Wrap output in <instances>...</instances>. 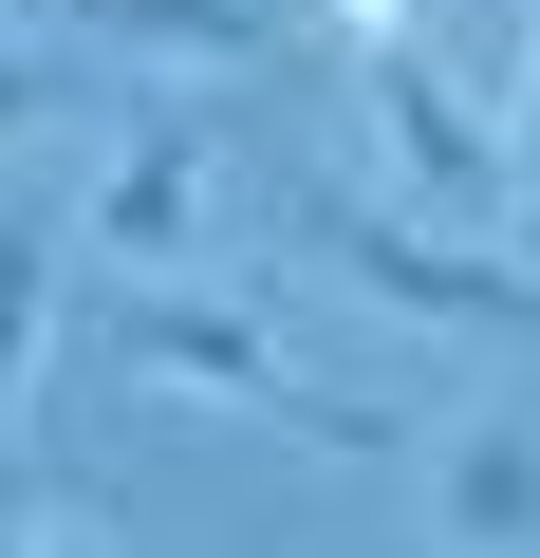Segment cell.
<instances>
[{"mask_svg":"<svg viewBox=\"0 0 540 558\" xmlns=\"http://www.w3.org/2000/svg\"><path fill=\"white\" fill-rule=\"evenodd\" d=\"M373 131H392V168H410V205L503 223V168H521V149L484 131V94H466V75H429V57H410V20L373 38Z\"/></svg>","mask_w":540,"mask_h":558,"instance_id":"obj_2","label":"cell"},{"mask_svg":"<svg viewBox=\"0 0 540 558\" xmlns=\"http://www.w3.org/2000/svg\"><path fill=\"white\" fill-rule=\"evenodd\" d=\"M112 354H131L149 391H224V410H261V428H299V447H336V465H373V447H392V410L317 391V373L280 354V317H261V299H187V279H131V299H112Z\"/></svg>","mask_w":540,"mask_h":558,"instance_id":"obj_1","label":"cell"},{"mask_svg":"<svg viewBox=\"0 0 540 558\" xmlns=\"http://www.w3.org/2000/svg\"><path fill=\"white\" fill-rule=\"evenodd\" d=\"M38 354H57V223H38V205H0V465H20Z\"/></svg>","mask_w":540,"mask_h":558,"instance_id":"obj_7","label":"cell"},{"mask_svg":"<svg viewBox=\"0 0 540 558\" xmlns=\"http://www.w3.org/2000/svg\"><path fill=\"white\" fill-rule=\"evenodd\" d=\"M521 149H540V75H521Z\"/></svg>","mask_w":540,"mask_h":558,"instance_id":"obj_12","label":"cell"},{"mask_svg":"<svg viewBox=\"0 0 540 558\" xmlns=\"http://www.w3.org/2000/svg\"><path fill=\"white\" fill-rule=\"evenodd\" d=\"M317 242L355 260V299H392V317H447V336H521V317H540V279L484 260V242H447V223H373V205H336Z\"/></svg>","mask_w":540,"mask_h":558,"instance_id":"obj_3","label":"cell"},{"mask_svg":"<svg viewBox=\"0 0 540 558\" xmlns=\"http://www.w3.org/2000/svg\"><path fill=\"white\" fill-rule=\"evenodd\" d=\"M336 20H355V38H392V20H410V0H336Z\"/></svg>","mask_w":540,"mask_h":558,"instance_id":"obj_10","label":"cell"},{"mask_svg":"<svg viewBox=\"0 0 540 558\" xmlns=\"http://www.w3.org/2000/svg\"><path fill=\"white\" fill-rule=\"evenodd\" d=\"M57 20L112 38V57H280L299 0H57Z\"/></svg>","mask_w":540,"mask_h":558,"instance_id":"obj_6","label":"cell"},{"mask_svg":"<svg viewBox=\"0 0 540 558\" xmlns=\"http://www.w3.org/2000/svg\"><path fill=\"white\" fill-rule=\"evenodd\" d=\"M429 539L447 558H540V428L521 410H466L429 447Z\"/></svg>","mask_w":540,"mask_h":558,"instance_id":"obj_5","label":"cell"},{"mask_svg":"<svg viewBox=\"0 0 540 558\" xmlns=\"http://www.w3.org/2000/svg\"><path fill=\"white\" fill-rule=\"evenodd\" d=\"M38 558H94V521H38Z\"/></svg>","mask_w":540,"mask_h":558,"instance_id":"obj_11","label":"cell"},{"mask_svg":"<svg viewBox=\"0 0 540 558\" xmlns=\"http://www.w3.org/2000/svg\"><path fill=\"white\" fill-rule=\"evenodd\" d=\"M503 223H521V279H540V149L503 168Z\"/></svg>","mask_w":540,"mask_h":558,"instance_id":"obj_9","label":"cell"},{"mask_svg":"<svg viewBox=\"0 0 540 558\" xmlns=\"http://www.w3.org/2000/svg\"><path fill=\"white\" fill-rule=\"evenodd\" d=\"M57 112V57H0V131H38Z\"/></svg>","mask_w":540,"mask_h":558,"instance_id":"obj_8","label":"cell"},{"mask_svg":"<svg viewBox=\"0 0 540 558\" xmlns=\"http://www.w3.org/2000/svg\"><path fill=\"white\" fill-rule=\"evenodd\" d=\"M75 242H94V260H131V279H187V242H205V131H131V149L94 168Z\"/></svg>","mask_w":540,"mask_h":558,"instance_id":"obj_4","label":"cell"}]
</instances>
